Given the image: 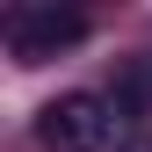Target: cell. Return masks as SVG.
<instances>
[{
    "instance_id": "1",
    "label": "cell",
    "mask_w": 152,
    "mask_h": 152,
    "mask_svg": "<svg viewBox=\"0 0 152 152\" xmlns=\"http://www.w3.org/2000/svg\"><path fill=\"white\" fill-rule=\"evenodd\" d=\"M80 36H87L80 7H51V0L7 7V51H15V65H44V58H58V51H72Z\"/></svg>"
},
{
    "instance_id": "4",
    "label": "cell",
    "mask_w": 152,
    "mask_h": 152,
    "mask_svg": "<svg viewBox=\"0 0 152 152\" xmlns=\"http://www.w3.org/2000/svg\"><path fill=\"white\" fill-rule=\"evenodd\" d=\"M116 152H152V123H138V130H123V138H116Z\"/></svg>"
},
{
    "instance_id": "2",
    "label": "cell",
    "mask_w": 152,
    "mask_h": 152,
    "mask_svg": "<svg viewBox=\"0 0 152 152\" xmlns=\"http://www.w3.org/2000/svg\"><path fill=\"white\" fill-rule=\"evenodd\" d=\"M109 116H116V109H109L102 94H58V102L36 109V138L51 152H102L109 138H123Z\"/></svg>"
},
{
    "instance_id": "3",
    "label": "cell",
    "mask_w": 152,
    "mask_h": 152,
    "mask_svg": "<svg viewBox=\"0 0 152 152\" xmlns=\"http://www.w3.org/2000/svg\"><path fill=\"white\" fill-rule=\"evenodd\" d=\"M109 109H123V116H145V109H152V58H130V65L116 72Z\"/></svg>"
}]
</instances>
